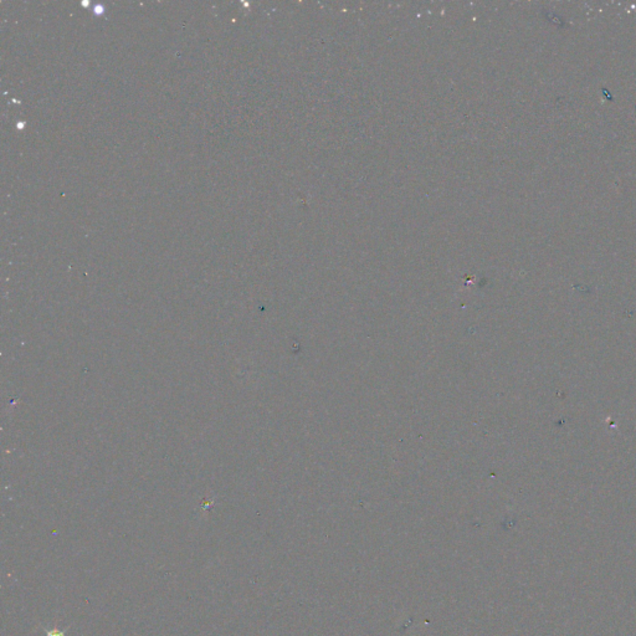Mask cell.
I'll return each mask as SVG.
<instances>
[{
    "label": "cell",
    "instance_id": "cell-1",
    "mask_svg": "<svg viewBox=\"0 0 636 636\" xmlns=\"http://www.w3.org/2000/svg\"><path fill=\"white\" fill-rule=\"evenodd\" d=\"M47 636H64V634H62V633H60V632H57V630H55V632L47 633Z\"/></svg>",
    "mask_w": 636,
    "mask_h": 636
}]
</instances>
